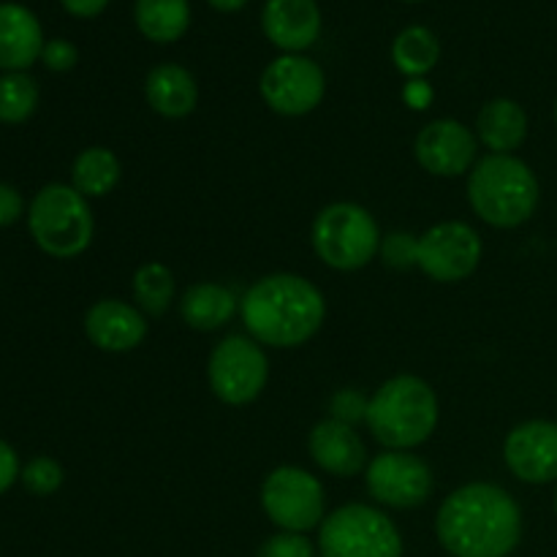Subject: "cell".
<instances>
[{"label": "cell", "mask_w": 557, "mask_h": 557, "mask_svg": "<svg viewBox=\"0 0 557 557\" xmlns=\"http://www.w3.org/2000/svg\"><path fill=\"white\" fill-rule=\"evenodd\" d=\"M435 533L455 557H509L522 539V511L504 487L473 482L441 504Z\"/></svg>", "instance_id": "obj_1"}, {"label": "cell", "mask_w": 557, "mask_h": 557, "mask_svg": "<svg viewBox=\"0 0 557 557\" xmlns=\"http://www.w3.org/2000/svg\"><path fill=\"white\" fill-rule=\"evenodd\" d=\"M239 315L256 343L275 348H297L321 330L326 302L308 277L267 275L256 281L239 299Z\"/></svg>", "instance_id": "obj_2"}, {"label": "cell", "mask_w": 557, "mask_h": 557, "mask_svg": "<svg viewBox=\"0 0 557 557\" xmlns=\"http://www.w3.org/2000/svg\"><path fill=\"white\" fill-rule=\"evenodd\" d=\"M368 428L389 451L424 444L438 428V397L419 375H395L368 403Z\"/></svg>", "instance_id": "obj_3"}, {"label": "cell", "mask_w": 557, "mask_h": 557, "mask_svg": "<svg viewBox=\"0 0 557 557\" xmlns=\"http://www.w3.org/2000/svg\"><path fill=\"white\" fill-rule=\"evenodd\" d=\"M539 199L536 174L515 156H487L468 172V201L495 228H517L531 221Z\"/></svg>", "instance_id": "obj_4"}, {"label": "cell", "mask_w": 557, "mask_h": 557, "mask_svg": "<svg viewBox=\"0 0 557 557\" xmlns=\"http://www.w3.org/2000/svg\"><path fill=\"white\" fill-rule=\"evenodd\" d=\"M27 226L38 248L52 259H76L92 243L96 221L85 196L74 185H44L30 201Z\"/></svg>", "instance_id": "obj_5"}, {"label": "cell", "mask_w": 557, "mask_h": 557, "mask_svg": "<svg viewBox=\"0 0 557 557\" xmlns=\"http://www.w3.org/2000/svg\"><path fill=\"white\" fill-rule=\"evenodd\" d=\"M313 250L332 270H362L381 250L379 223L364 207L335 201L315 215Z\"/></svg>", "instance_id": "obj_6"}, {"label": "cell", "mask_w": 557, "mask_h": 557, "mask_svg": "<svg viewBox=\"0 0 557 557\" xmlns=\"http://www.w3.org/2000/svg\"><path fill=\"white\" fill-rule=\"evenodd\" d=\"M321 557H403V539L384 511L348 504L332 511L319 531Z\"/></svg>", "instance_id": "obj_7"}, {"label": "cell", "mask_w": 557, "mask_h": 557, "mask_svg": "<svg viewBox=\"0 0 557 557\" xmlns=\"http://www.w3.org/2000/svg\"><path fill=\"white\" fill-rule=\"evenodd\" d=\"M212 395L226 406H248L264 392L270 362L253 337L228 335L212 348L207 364Z\"/></svg>", "instance_id": "obj_8"}, {"label": "cell", "mask_w": 557, "mask_h": 557, "mask_svg": "<svg viewBox=\"0 0 557 557\" xmlns=\"http://www.w3.org/2000/svg\"><path fill=\"white\" fill-rule=\"evenodd\" d=\"M261 506L281 531L305 533L321 525L326 495L313 473L294 466H281L261 484Z\"/></svg>", "instance_id": "obj_9"}, {"label": "cell", "mask_w": 557, "mask_h": 557, "mask_svg": "<svg viewBox=\"0 0 557 557\" xmlns=\"http://www.w3.org/2000/svg\"><path fill=\"white\" fill-rule=\"evenodd\" d=\"M259 90L272 112L283 117H302L324 101L326 79L315 60L305 54H281L264 69Z\"/></svg>", "instance_id": "obj_10"}, {"label": "cell", "mask_w": 557, "mask_h": 557, "mask_svg": "<svg viewBox=\"0 0 557 557\" xmlns=\"http://www.w3.org/2000/svg\"><path fill=\"white\" fill-rule=\"evenodd\" d=\"M482 261V237L462 221H444L417 239V267L438 283H460Z\"/></svg>", "instance_id": "obj_11"}, {"label": "cell", "mask_w": 557, "mask_h": 557, "mask_svg": "<svg viewBox=\"0 0 557 557\" xmlns=\"http://www.w3.org/2000/svg\"><path fill=\"white\" fill-rule=\"evenodd\" d=\"M370 495L389 509H417L433 493V473L428 462L408 451H389L370 460L368 466Z\"/></svg>", "instance_id": "obj_12"}, {"label": "cell", "mask_w": 557, "mask_h": 557, "mask_svg": "<svg viewBox=\"0 0 557 557\" xmlns=\"http://www.w3.org/2000/svg\"><path fill=\"white\" fill-rule=\"evenodd\" d=\"M504 460L520 482H557V424L547 419L517 424L504 441Z\"/></svg>", "instance_id": "obj_13"}, {"label": "cell", "mask_w": 557, "mask_h": 557, "mask_svg": "<svg viewBox=\"0 0 557 557\" xmlns=\"http://www.w3.org/2000/svg\"><path fill=\"white\" fill-rule=\"evenodd\" d=\"M417 161L435 177H460L476 163V136L460 120H433L417 136Z\"/></svg>", "instance_id": "obj_14"}, {"label": "cell", "mask_w": 557, "mask_h": 557, "mask_svg": "<svg viewBox=\"0 0 557 557\" xmlns=\"http://www.w3.org/2000/svg\"><path fill=\"white\" fill-rule=\"evenodd\" d=\"M261 30L272 47L286 54H302L321 36V9L315 0H267Z\"/></svg>", "instance_id": "obj_15"}, {"label": "cell", "mask_w": 557, "mask_h": 557, "mask_svg": "<svg viewBox=\"0 0 557 557\" xmlns=\"http://www.w3.org/2000/svg\"><path fill=\"white\" fill-rule=\"evenodd\" d=\"M85 335L101 351H134L147 337V319L123 299H98L85 315Z\"/></svg>", "instance_id": "obj_16"}, {"label": "cell", "mask_w": 557, "mask_h": 557, "mask_svg": "<svg viewBox=\"0 0 557 557\" xmlns=\"http://www.w3.org/2000/svg\"><path fill=\"white\" fill-rule=\"evenodd\" d=\"M310 457L321 471L332 476L351 479L364 471L368 466V451H364L362 438L357 430L337 419H324L310 430Z\"/></svg>", "instance_id": "obj_17"}, {"label": "cell", "mask_w": 557, "mask_h": 557, "mask_svg": "<svg viewBox=\"0 0 557 557\" xmlns=\"http://www.w3.org/2000/svg\"><path fill=\"white\" fill-rule=\"evenodd\" d=\"M44 30L38 16L22 3H0V69L27 71L44 52Z\"/></svg>", "instance_id": "obj_18"}, {"label": "cell", "mask_w": 557, "mask_h": 557, "mask_svg": "<svg viewBox=\"0 0 557 557\" xmlns=\"http://www.w3.org/2000/svg\"><path fill=\"white\" fill-rule=\"evenodd\" d=\"M145 98L161 117H188L199 103V85L194 74L180 63H161L147 74Z\"/></svg>", "instance_id": "obj_19"}, {"label": "cell", "mask_w": 557, "mask_h": 557, "mask_svg": "<svg viewBox=\"0 0 557 557\" xmlns=\"http://www.w3.org/2000/svg\"><path fill=\"white\" fill-rule=\"evenodd\" d=\"M476 136L493 156H511L528 139V114L511 98H493L476 114Z\"/></svg>", "instance_id": "obj_20"}, {"label": "cell", "mask_w": 557, "mask_h": 557, "mask_svg": "<svg viewBox=\"0 0 557 557\" xmlns=\"http://www.w3.org/2000/svg\"><path fill=\"white\" fill-rule=\"evenodd\" d=\"M237 297L221 283H196L180 299V315L190 330L215 332L237 315Z\"/></svg>", "instance_id": "obj_21"}, {"label": "cell", "mask_w": 557, "mask_h": 557, "mask_svg": "<svg viewBox=\"0 0 557 557\" xmlns=\"http://www.w3.org/2000/svg\"><path fill=\"white\" fill-rule=\"evenodd\" d=\"M134 20L141 36L152 44H174L188 33V0H136Z\"/></svg>", "instance_id": "obj_22"}, {"label": "cell", "mask_w": 557, "mask_h": 557, "mask_svg": "<svg viewBox=\"0 0 557 557\" xmlns=\"http://www.w3.org/2000/svg\"><path fill=\"white\" fill-rule=\"evenodd\" d=\"M120 158L109 147H87L74 158L71 166V185L79 190L85 199H101L112 194L120 183Z\"/></svg>", "instance_id": "obj_23"}, {"label": "cell", "mask_w": 557, "mask_h": 557, "mask_svg": "<svg viewBox=\"0 0 557 557\" xmlns=\"http://www.w3.org/2000/svg\"><path fill=\"white\" fill-rule=\"evenodd\" d=\"M441 58V44L435 33L424 25H411L406 30L397 33L395 44H392V63L400 74L408 79H419V76L430 74Z\"/></svg>", "instance_id": "obj_24"}, {"label": "cell", "mask_w": 557, "mask_h": 557, "mask_svg": "<svg viewBox=\"0 0 557 557\" xmlns=\"http://www.w3.org/2000/svg\"><path fill=\"white\" fill-rule=\"evenodd\" d=\"M174 297V275L161 261H147L134 275V299L145 315H163Z\"/></svg>", "instance_id": "obj_25"}, {"label": "cell", "mask_w": 557, "mask_h": 557, "mask_svg": "<svg viewBox=\"0 0 557 557\" xmlns=\"http://www.w3.org/2000/svg\"><path fill=\"white\" fill-rule=\"evenodd\" d=\"M38 107V85L25 71L0 76V123H25Z\"/></svg>", "instance_id": "obj_26"}, {"label": "cell", "mask_w": 557, "mask_h": 557, "mask_svg": "<svg viewBox=\"0 0 557 557\" xmlns=\"http://www.w3.org/2000/svg\"><path fill=\"white\" fill-rule=\"evenodd\" d=\"M20 479L33 495H52L60 490L65 473L60 468V462L52 460V457H36V460H30L22 468Z\"/></svg>", "instance_id": "obj_27"}, {"label": "cell", "mask_w": 557, "mask_h": 557, "mask_svg": "<svg viewBox=\"0 0 557 557\" xmlns=\"http://www.w3.org/2000/svg\"><path fill=\"white\" fill-rule=\"evenodd\" d=\"M379 253L386 261V267L408 270V267H417V239L406 232H395L386 239H381Z\"/></svg>", "instance_id": "obj_28"}, {"label": "cell", "mask_w": 557, "mask_h": 557, "mask_svg": "<svg viewBox=\"0 0 557 557\" xmlns=\"http://www.w3.org/2000/svg\"><path fill=\"white\" fill-rule=\"evenodd\" d=\"M256 557H315V553L313 544L305 539V533L281 531L261 544Z\"/></svg>", "instance_id": "obj_29"}, {"label": "cell", "mask_w": 557, "mask_h": 557, "mask_svg": "<svg viewBox=\"0 0 557 557\" xmlns=\"http://www.w3.org/2000/svg\"><path fill=\"white\" fill-rule=\"evenodd\" d=\"M368 403L357 389H343L337 392L335 400H332V419L346 424H357V422H368Z\"/></svg>", "instance_id": "obj_30"}, {"label": "cell", "mask_w": 557, "mask_h": 557, "mask_svg": "<svg viewBox=\"0 0 557 557\" xmlns=\"http://www.w3.org/2000/svg\"><path fill=\"white\" fill-rule=\"evenodd\" d=\"M41 63L49 71H54V74H65V71H71L79 63V49L71 41H65V38H52V41L44 44Z\"/></svg>", "instance_id": "obj_31"}, {"label": "cell", "mask_w": 557, "mask_h": 557, "mask_svg": "<svg viewBox=\"0 0 557 557\" xmlns=\"http://www.w3.org/2000/svg\"><path fill=\"white\" fill-rule=\"evenodd\" d=\"M25 212V201H22V194L9 183H0V228L16 223Z\"/></svg>", "instance_id": "obj_32"}, {"label": "cell", "mask_w": 557, "mask_h": 557, "mask_svg": "<svg viewBox=\"0 0 557 557\" xmlns=\"http://www.w3.org/2000/svg\"><path fill=\"white\" fill-rule=\"evenodd\" d=\"M20 476V457H16V451L11 449L5 441H0V495H3Z\"/></svg>", "instance_id": "obj_33"}, {"label": "cell", "mask_w": 557, "mask_h": 557, "mask_svg": "<svg viewBox=\"0 0 557 557\" xmlns=\"http://www.w3.org/2000/svg\"><path fill=\"white\" fill-rule=\"evenodd\" d=\"M63 9L69 11L71 16H79V20H92V16L101 14L109 5V0H60Z\"/></svg>", "instance_id": "obj_34"}, {"label": "cell", "mask_w": 557, "mask_h": 557, "mask_svg": "<svg viewBox=\"0 0 557 557\" xmlns=\"http://www.w3.org/2000/svg\"><path fill=\"white\" fill-rule=\"evenodd\" d=\"M207 3H210L215 11H223V14H234V11L248 5V0H207Z\"/></svg>", "instance_id": "obj_35"}, {"label": "cell", "mask_w": 557, "mask_h": 557, "mask_svg": "<svg viewBox=\"0 0 557 557\" xmlns=\"http://www.w3.org/2000/svg\"><path fill=\"white\" fill-rule=\"evenodd\" d=\"M555 515H557V490H555Z\"/></svg>", "instance_id": "obj_36"}, {"label": "cell", "mask_w": 557, "mask_h": 557, "mask_svg": "<svg viewBox=\"0 0 557 557\" xmlns=\"http://www.w3.org/2000/svg\"><path fill=\"white\" fill-rule=\"evenodd\" d=\"M406 3H422V0H406Z\"/></svg>", "instance_id": "obj_37"}, {"label": "cell", "mask_w": 557, "mask_h": 557, "mask_svg": "<svg viewBox=\"0 0 557 557\" xmlns=\"http://www.w3.org/2000/svg\"><path fill=\"white\" fill-rule=\"evenodd\" d=\"M555 125H557V101H555Z\"/></svg>", "instance_id": "obj_38"}]
</instances>
